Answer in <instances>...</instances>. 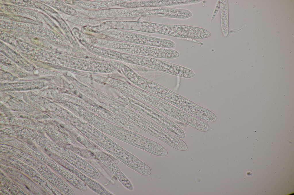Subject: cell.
Returning a JSON list of instances; mask_svg holds the SVG:
<instances>
[{
  "label": "cell",
  "mask_w": 294,
  "mask_h": 195,
  "mask_svg": "<svg viewBox=\"0 0 294 195\" xmlns=\"http://www.w3.org/2000/svg\"><path fill=\"white\" fill-rule=\"evenodd\" d=\"M119 96V99L123 103L147 116L169 132L179 138L185 137L184 132L180 127L156 109L122 91L120 92Z\"/></svg>",
  "instance_id": "1"
},
{
  "label": "cell",
  "mask_w": 294,
  "mask_h": 195,
  "mask_svg": "<svg viewBox=\"0 0 294 195\" xmlns=\"http://www.w3.org/2000/svg\"><path fill=\"white\" fill-rule=\"evenodd\" d=\"M115 104L116 112L122 118L170 146L174 147L177 145V136L124 105L118 103Z\"/></svg>",
  "instance_id": "2"
},
{
  "label": "cell",
  "mask_w": 294,
  "mask_h": 195,
  "mask_svg": "<svg viewBox=\"0 0 294 195\" xmlns=\"http://www.w3.org/2000/svg\"><path fill=\"white\" fill-rule=\"evenodd\" d=\"M114 59L125 63L137 65L181 77L183 67L157 58L116 52Z\"/></svg>",
  "instance_id": "3"
},
{
  "label": "cell",
  "mask_w": 294,
  "mask_h": 195,
  "mask_svg": "<svg viewBox=\"0 0 294 195\" xmlns=\"http://www.w3.org/2000/svg\"><path fill=\"white\" fill-rule=\"evenodd\" d=\"M113 128L109 134L122 141L157 156H165L168 154L163 146L138 133L117 126Z\"/></svg>",
  "instance_id": "4"
},
{
  "label": "cell",
  "mask_w": 294,
  "mask_h": 195,
  "mask_svg": "<svg viewBox=\"0 0 294 195\" xmlns=\"http://www.w3.org/2000/svg\"><path fill=\"white\" fill-rule=\"evenodd\" d=\"M116 88L150 106L160 112L172 117L175 107L165 100L135 86L126 78L119 80Z\"/></svg>",
  "instance_id": "5"
},
{
  "label": "cell",
  "mask_w": 294,
  "mask_h": 195,
  "mask_svg": "<svg viewBox=\"0 0 294 195\" xmlns=\"http://www.w3.org/2000/svg\"><path fill=\"white\" fill-rule=\"evenodd\" d=\"M114 11L115 17L122 18L155 16L186 19L189 16L187 9L170 7L119 9H115Z\"/></svg>",
  "instance_id": "6"
},
{
  "label": "cell",
  "mask_w": 294,
  "mask_h": 195,
  "mask_svg": "<svg viewBox=\"0 0 294 195\" xmlns=\"http://www.w3.org/2000/svg\"><path fill=\"white\" fill-rule=\"evenodd\" d=\"M112 48L119 52L157 59H174L179 57V53L173 49L138 45L123 41L113 42Z\"/></svg>",
  "instance_id": "7"
},
{
  "label": "cell",
  "mask_w": 294,
  "mask_h": 195,
  "mask_svg": "<svg viewBox=\"0 0 294 195\" xmlns=\"http://www.w3.org/2000/svg\"><path fill=\"white\" fill-rule=\"evenodd\" d=\"M122 73L132 84L165 100L173 105L177 93L152 81L144 78L128 66L124 68Z\"/></svg>",
  "instance_id": "8"
},
{
  "label": "cell",
  "mask_w": 294,
  "mask_h": 195,
  "mask_svg": "<svg viewBox=\"0 0 294 195\" xmlns=\"http://www.w3.org/2000/svg\"><path fill=\"white\" fill-rule=\"evenodd\" d=\"M113 35L122 41L135 44L169 49L176 46L175 43L171 40L126 31H115Z\"/></svg>",
  "instance_id": "9"
},
{
  "label": "cell",
  "mask_w": 294,
  "mask_h": 195,
  "mask_svg": "<svg viewBox=\"0 0 294 195\" xmlns=\"http://www.w3.org/2000/svg\"><path fill=\"white\" fill-rule=\"evenodd\" d=\"M118 29L160 34L174 37L175 25L164 24L143 21H117Z\"/></svg>",
  "instance_id": "10"
},
{
  "label": "cell",
  "mask_w": 294,
  "mask_h": 195,
  "mask_svg": "<svg viewBox=\"0 0 294 195\" xmlns=\"http://www.w3.org/2000/svg\"><path fill=\"white\" fill-rule=\"evenodd\" d=\"M92 152L96 159L112 172L126 188L131 191L134 190L131 182L121 171L116 162L110 155L100 150H95Z\"/></svg>",
  "instance_id": "11"
},
{
  "label": "cell",
  "mask_w": 294,
  "mask_h": 195,
  "mask_svg": "<svg viewBox=\"0 0 294 195\" xmlns=\"http://www.w3.org/2000/svg\"><path fill=\"white\" fill-rule=\"evenodd\" d=\"M185 0H147L127 1L119 6L126 8L161 7L174 5H185Z\"/></svg>",
  "instance_id": "12"
},
{
  "label": "cell",
  "mask_w": 294,
  "mask_h": 195,
  "mask_svg": "<svg viewBox=\"0 0 294 195\" xmlns=\"http://www.w3.org/2000/svg\"><path fill=\"white\" fill-rule=\"evenodd\" d=\"M63 165L69 170L87 186L96 193L101 195H113L94 179L87 176L67 162L61 161Z\"/></svg>",
  "instance_id": "13"
},
{
  "label": "cell",
  "mask_w": 294,
  "mask_h": 195,
  "mask_svg": "<svg viewBox=\"0 0 294 195\" xmlns=\"http://www.w3.org/2000/svg\"><path fill=\"white\" fill-rule=\"evenodd\" d=\"M221 29L224 36H227L229 30L227 0H220Z\"/></svg>",
  "instance_id": "14"
},
{
  "label": "cell",
  "mask_w": 294,
  "mask_h": 195,
  "mask_svg": "<svg viewBox=\"0 0 294 195\" xmlns=\"http://www.w3.org/2000/svg\"><path fill=\"white\" fill-rule=\"evenodd\" d=\"M125 63L133 70L139 71L143 72H146L148 71V69L140 65Z\"/></svg>",
  "instance_id": "15"
}]
</instances>
